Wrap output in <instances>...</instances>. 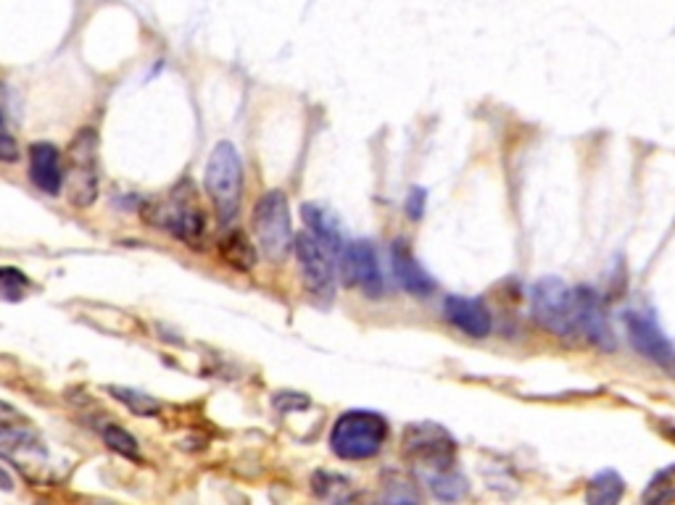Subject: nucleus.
Masks as SVG:
<instances>
[{
    "mask_svg": "<svg viewBox=\"0 0 675 505\" xmlns=\"http://www.w3.org/2000/svg\"><path fill=\"white\" fill-rule=\"evenodd\" d=\"M143 221L156 230L169 232L188 248L204 250L206 245V213L199 206L193 184L180 182L169 190L167 198H153L143 206Z\"/></svg>",
    "mask_w": 675,
    "mask_h": 505,
    "instance_id": "1",
    "label": "nucleus"
},
{
    "mask_svg": "<svg viewBox=\"0 0 675 505\" xmlns=\"http://www.w3.org/2000/svg\"><path fill=\"white\" fill-rule=\"evenodd\" d=\"M69 206L90 208L101 193V158H98V132L85 127L72 138L64 161V187Z\"/></svg>",
    "mask_w": 675,
    "mask_h": 505,
    "instance_id": "2",
    "label": "nucleus"
},
{
    "mask_svg": "<svg viewBox=\"0 0 675 505\" xmlns=\"http://www.w3.org/2000/svg\"><path fill=\"white\" fill-rule=\"evenodd\" d=\"M391 427L375 411H346L330 429V451L341 461L375 458L389 442Z\"/></svg>",
    "mask_w": 675,
    "mask_h": 505,
    "instance_id": "3",
    "label": "nucleus"
},
{
    "mask_svg": "<svg viewBox=\"0 0 675 505\" xmlns=\"http://www.w3.org/2000/svg\"><path fill=\"white\" fill-rule=\"evenodd\" d=\"M206 193L214 203L219 224H230L241 211L243 198V161L232 143H219L206 164Z\"/></svg>",
    "mask_w": 675,
    "mask_h": 505,
    "instance_id": "4",
    "label": "nucleus"
},
{
    "mask_svg": "<svg viewBox=\"0 0 675 505\" xmlns=\"http://www.w3.org/2000/svg\"><path fill=\"white\" fill-rule=\"evenodd\" d=\"M254 224L256 243L269 261H285L288 252L293 248V226H291V208H288L285 193L280 190H269L262 195L254 208Z\"/></svg>",
    "mask_w": 675,
    "mask_h": 505,
    "instance_id": "5",
    "label": "nucleus"
},
{
    "mask_svg": "<svg viewBox=\"0 0 675 505\" xmlns=\"http://www.w3.org/2000/svg\"><path fill=\"white\" fill-rule=\"evenodd\" d=\"M531 316L538 326L557 337H575V289H570L557 276H544L533 285Z\"/></svg>",
    "mask_w": 675,
    "mask_h": 505,
    "instance_id": "6",
    "label": "nucleus"
},
{
    "mask_svg": "<svg viewBox=\"0 0 675 505\" xmlns=\"http://www.w3.org/2000/svg\"><path fill=\"white\" fill-rule=\"evenodd\" d=\"M293 245H296L301 280H304L306 289H309L311 298L319 300V303L330 306L335 298L338 258L317 237H311L309 232H301L293 239Z\"/></svg>",
    "mask_w": 675,
    "mask_h": 505,
    "instance_id": "7",
    "label": "nucleus"
},
{
    "mask_svg": "<svg viewBox=\"0 0 675 505\" xmlns=\"http://www.w3.org/2000/svg\"><path fill=\"white\" fill-rule=\"evenodd\" d=\"M404 453L422 469H449L457 458V440L441 424L420 422L404 429Z\"/></svg>",
    "mask_w": 675,
    "mask_h": 505,
    "instance_id": "8",
    "label": "nucleus"
},
{
    "mask_svg": "<svg viewBox=\"0 0 675 505\" xmlns=\"http://www.w3.org/2000/svg\"><path fill=\"white\" fill-rule=\"evenodd\" d=\"M338 269H341L343 282L348 287H357L367 298H383L385 295V280L380 271L375 245L370 239H354V243L343 245L341 256H338Z\"/></svg>",
    "mask_w": 675,
    "mask_h": 505,
    "instance_id": "9",
    "label": "nucleus"
},
{
    "mask_svg": "<svg viewBox=\"0 0 675 505\" xmlns=\"http://www.w3.org/2000/svg\"><path fill=\"white\" fill-rule=\"evenodd\" d=\"M625 332L628 340L636 348L638 355L652 361L657 368L675 377V345L667 340L665 332L660 329L657 319L649 311H628L625 313Z\"/></svg>",
    "mask_w": 675,
    "mask_h": 505,
    "instance_id": "10",
    "label": "nucleus"
},
{
    "mask_svg": "<svg viewBox=\"0 0 675 505\" xmlns=\"http://www.w3.org/2000/svg\"><path fill=\"white\" fill-rule=\"evenodd\" d=\"M575 326H578V335L586 337L594 348L604 350V353H612L617 348V337L610 316H607V308L601 303L599 293H594L591 287L575 289Z\"/></svg>",
    "mask_w": 675,
    "mask_h": 505,
    "instance_id": "11",
    "label": "nucleus"
},
{
    "mask_svg": "<svg viewBox=\"0 0 675 505\" xmlns=\"http://www.w3.org/2000/svg\"><path fill=\"white\" fill-rule=\"evenodd\" d=\"M391 269H394L396 282L404 293L415 295V298H431L435 293L433 276L422 269V263L417 261L412 248L404 239H396L391 245Z\"/></svg>",
    "mask_w": 675,
    "mask_h": 505,
    "instance_id": "12",
    "label": "nucleus"
},
{
    "mask_svg": "<svg viewBox=\"0 0 675 505\" xmlns=\"http://www.w3.org/2000/svg\"><path fill=\"white\" fill-rule=\"evenodd\" d=\"M444 316L451 326H457V329L464 332L468 337H475V340H483V337H488L491 329H494L486 303L475 298L449 295V298L444 300Z\"/></svg>",
    "mask_w": 675,
    "mask_h": 505,
    "instance_id": "13",
    "label": "nucleus"
},
{
    "mask_svg": "<svg viewBox=\"0 0 675 505\" xmlns=\"http://www.w3.org/2000/svg\"><path fill=\"white\" fill-rule=\"evenodd\" d=\"M29 180L46 195H59L64 187V158L53 143L29 147Z\"/></svg>",
    "mask_w": 675,
    "mask_h": 505,
    "instance_id": "14",
    "label": "nucleus"
},
{
    "mask_svg": "<svg viewBox=\"0 0 675 505\" xmlns=\"http://www.w3.org/2000/svg\"><path fill=\"white\" fill-rule=\"evenodd\" d=\"M301 213H304V221H306V230H309L311 237H317L319 243L324 245L333 256L338 258L343 250V226L338 224V219L333 217V213L328 211V208L317 206V203H306L304 208H301Z\"/></svg>",
    "mask_w": 675,
    "mask_h": 505,
    "instance_id": "15",
    "label": "nucleus"
},
{
    "mask_svg": "<svg viewBox=\"0 0 675 505\" xmlns=\"http://www.w3.org/2000/svg\"><path fill=\"white\" fill-rule=\"evenodd\" d=\"M219 256L227 267L238 269V271H251L256 267V248L251 243V237L241 230H227L222 237H219Z\"/></svg>",
    "mask_w": 675,
    "mask_h": 505,
    "instance_id": "16",
    "label": "nucleus"
},
{
    "mask_svg": "<svg viewBox=\"0 0 675 505\" xmlns=\"http://www.w3.org/2000/svg\"><path fill=\"white\" fill-rule=\"evenodd\" d=\"M625 492L623 477L615 471H599L597 477L588 482L586 501L591 505H615Z\"/></svg>",
    "mask_w": 675,
    "mask_h": 505,
    "instance_id": "17",
    "label": "nucleus"
},
{
    "mask_svg": "<svg viewBox=\"0 0 675 505\" xmlns=\"http://www.w3.org/2000/svg\"><path fill=\"white\" fill-rule=\"evenodd\" d=\"M425 482L438 501H459L468 492V479L454 471L451 466L449 469H433L431 474H425Z\"/></svg>",
    "mask_w": 675,
    "mask_h": 505,
    "instance_id": "18",
    "label": "nucleus"
},
{
    "mask_svg": "<svg viewBox=\"0 0 675 505\" xmlns=\"http://www.w3.org/2000/svg\"><path fill=\"white\" fill-rule=\"evenodd\" d=\"M109 396H112L114 400H119V403L125 405L127 411H132L135 416H149L151 418V416L158 414V409H162L156 398L145 396V392H140V390H132V387L112 385L109 387Z\"/></svg>",
    "mask_w": 675,
    "mask_h": 505,
    "instance_id": "19",
    "label": "nucleus"
},
{
    "mask_svg": "<svg viewBox=\"0 0 675 505\" xmlns=\"http://www.w3.org/2000/svg\"><path fill=\"white\" fill-rule=\"evenodd\" d=\"M311 484H315V492L322 497V501L343 503L352 497V482H348L346 477H341V474L317 471L315 479H311Z\"/></svg>",
    "mask_w": 675,
    "mask_h": 505,
    "instance_id": "20",
    "label": "nucleus"
},
{
    "mask_svg": "<svg viewBox=\"0 0 675 505\" xmlns=\"http://www.w3.org/2000/svg\"><path fill=\"white\" fill-rule=\"evenodd\" d=\"M98 432H101L103 442H106V445L112 448L114 453L125 455V458H130V461H140L138 440H135V437L127 432L125 427H119V424H103Z\"/></svg>",
    "mask_w": 675,
    "mask_h": 505,
    "instance_id": "21",
    "label": "nucleus"
},
{
    "mask_svg": "<svg viewBox=\"0 0 675 505\" xmlns=\"http://www.w3.org/2000/svg\"><path fill=\"white\" fill-rule=\"evenodd\" d=\"M29 280L27 274L14 267H0V300L5 303H20L27 298Z\"/></svg>",
    "mask_w": 675,
    "mask_h": 505,
    "instance_id": "22",
    "label": "nucleus"
},
{
    "mask_svg": "<svg viewBox=\"0 0 675 505\" xmlns=\"http://www.w3.org/2000/svg\"><path fill=\"white\" fill-rule=\"evenodd\" d=\"M644 503H673L675 501V466H667L649 482Z\"/></svg>",
    "mask_w": 675,
    "mask_h": 505,
    "instance_id": "23",
    "label": "nucleus"
},
{
    "mask_svg": "<svg viewBox=\"0 0 675 505\" xmlns=\"http://www.w3.org/2000/svg\"><path fill=\"white\" fill-rule=\"evenodd\" d=\"M20 156H22L20 143H16V138L11 134L9 121H5L3 111H0V164H14L20 161Z\"/></svg>",
    "mask_w": 675,
    "mask_h": 505,
    "instance_id": "24",
    "label": "nucleus"
},
{
    "mask_svg": "<svg viewBox=\"0 0 675 505\" xmlns=\"http://www.w3.org/2000/svg\"><path fill=\"white\" fill-rule=\"evenodd\" d=\"M425 206H428V193H425V187H412L409 190V195H407V217L412 219V221H417V219H422V213H425Z\"/></svg>",
    "mask_w": 675,
    "mask_h": 505,
    "instance_id": "25",
    "label": "nucleus"
},
{
    "mask_svg": "<svg viewBox=\"0 0 675 505\" xmlns=\"http://www.w3.org/2000/svg\"><path fill=\"white\" fill-rule=\"evenodd\" d=\"M22 422H29V416L22 414V411L14 409L11 403H5V400H0V427H9V424H22Z\"/></svg>",
    "mask_w": 675,
    "mask_h": 505,
    "instance_id": "26",
    "label": "nucleus"
},
{
    "mask_svg": "<svg viewBox=\"0 0 675 505\" xmlns=\"http://www.w3.org/2000/svg\"><path fill=\"white\" fill-rule=\"evenodd\" d=\"M0 488H3V490H14V482H11V477L3 469H0Z\"/></svg>",
    "mask_w": 675,
    "mask_h": 505,
    "instance_id": "27",
    "label": "nucleus"
}]
</instances>
